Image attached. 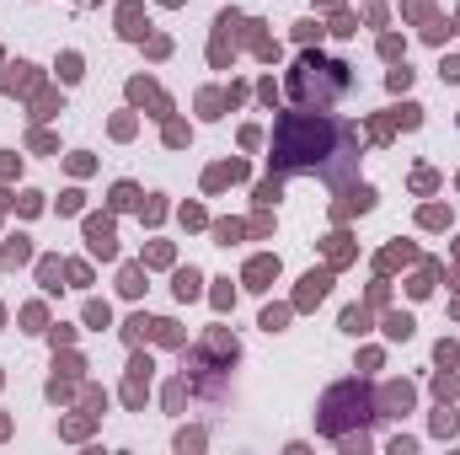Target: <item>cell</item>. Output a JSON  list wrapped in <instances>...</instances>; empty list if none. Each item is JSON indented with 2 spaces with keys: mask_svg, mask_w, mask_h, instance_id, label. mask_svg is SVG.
Returning <instances> with one entry per match:
<instances>
[{
  "mask_svg": "<svg viewBox=\"0 0 460 455\" xmlns=\"http://www.w3.org/2000/svg\"><path fill=\"white\" fill-rule=\"evenodd\" d=\"M353 86V75H348V64H338V59H300V70H295V97L300 102H332V97H342Z\"/></svg>",
  "mask_w": 460,
  "mask_h": 455,
  "instance_id": "obj_2",
  "label": "cell"
},
{
  "mask_svg": "<svg viewBox=\"0 0 460 455\" xmlns=\"http://www.w3.org/2000/svg\"><path fill=\"white\" fill-rule=\"evenodd\" d=\"M359 156L353 129L321 113H284L273 124V166L279 171H321L326 183H348Z\"/></svg>",
  "mask_w": 460,
  "mask_h": 455,
  "instance_id": "obj_1",
  "label": "cell"
}]
</instances>
